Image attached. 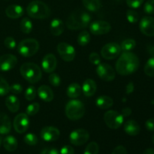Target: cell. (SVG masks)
<instances>
[{"label":"cell","mask_w":154,"mask_h":154,"mask_svg":"<svg viewBox=\"0 0 154 154\" xmlns=\"http://www.w3.org/2000/svg\"><path fill=\"white\" fill-rule=\"evenodd\" d=\"M123 116L118 111L110 110L104 115V120L108 127L112 129L120 128L123 123Z\"/></svg>","instance_id":"obj_7"},{"label":"cell","mask_w":154,"mask_h":154,"mask_svg":"<svg viewBox=\"0 0 154 154\" xmlns=\"http://www.w3.org/2000/svg\"><path fill=\"white\" fill-rule=\"evenodd\" d=\"M20 101L17 96L14 95L8 96L5 99V105L8 109L12 113H15L20 109Z\"/></svg>","instance_id":"obj_25"},{"label":"cell","mask_w":154,"mask_h":154,"mask_svg":"<svg viewBox=\"0 0 154 154\" xmlns=\"http://www.w3.org/2000/svg\"><path fill=\"white\" fill-rule=\"evenodd\" d=\"M111 29V26L107 21L96 20L91 23L90 25V31L96 35H102L107 34Z\"/></svg>","instance_id":"obj_13"},{"label":"cell","mask_w":154,"mask_h":154,"mask_svg":"<svg viewBox=\"0 0 154 154\" xmlns=\"http://www.w3.org/2000/svg\"><path fill=\"white\" fill-rule=\"evenodd\" d=\"M132 114V110L129 108H125L122 110V115L123 116V117H127L129 115H131Z\"/></svg>","instance_id":"obj_50"},{"label":"cell","mask_w":154,"mask_h":154,"mask_svg":"<svg viewBox=\"0 0 154 154\" xmlns=\"http://www.w3.org/2000/svg\"><path fill=\"white\" fill-rule=\"evenodd\" d=\"M90 134L86 129H78L72 131L69 135V141L75 146H81L88 141Z\"/></svg>","instance_id":"obj_9"},{"label":"cell","mask_w":154,"mask_h":154,"mask_svg":"<svg viewBox=\"0 0 154 154\" xmlns=\"http://www.w3.org/2000/svg\"><path fill=\"white\" fill-rule=\"evenodd\" d=\"M144 11L147 14H154V0H147L144 5Z\"/></svg>","instance_id":"obj_40"},{"label":"cell","mask_w":154,"mask_h":154,"mask_svg":"<svg viewBox=\"0 0 154 154\" xmlns=\"http://www.w3.org/2000/svg\"><path fill=\"white\" fill-rule=\"evenodd\" d=\"M4 45L8 49L13 50L16 48V41L12 37H7L4 41Z\"/></svg>","instance_id":"obj_42"},{"label":"cell","mask_w":154,"mask_h":154,"mask_svg":"<svg viewBox=\"0 0 154 154\" xmlns=\"http://www.w3.org/2000/svg\"><path fill=\"white\" fill-rule=\"evenodd\" d=\"M99 147L96 142H90L84 150V154H99Z\"/></svg>","instance_id":"obj_35"},{"label":"cell","mask_w":154,"mask_h":154,"mask_svg":"<svg viewBox=\"0 0 154 154\" xmlns=\"http://www.w3.org/2000/svg\"><path fill=\"white\" fill-rule=\"evenodd\" d=\"M24 14L23 8L19 5H11L5 9V14L11 19H18Z\"/></svg>","instance_id":"obj_19"},{"label":"cell","mask_w":154,"mask_h":154,"mask_svg":"<svg viewBox=\"0 0 154 154\" xmlns=\"http://www.w3.org/2000/svg\"><path fill=\"white\" fill-rule=\"evenodd\" d=\"M84 6L90 11H97L101 8L100 0H82Z\"/></svg>","instance_id":"obj_28"},{"label":"cell","mask_w":154,"mask_h":154,"mask_svg":"<svg viewBox=\"0 0 154 154\" xmlns=\"http://www.w3.org/2000/svg\"><path fill=\"white\" fill-rule=\"evenodd\" d=\"M20 28L21 32H23L25 33V34H29V33H30L32 31V21L30 20L29 18L24 17L23 19L21 20Z\"/></svg>","instance_id":"obj_29"},{"label":"cell","mask_w":154,"mask_h":154,"mask_svg":"<svg viewBox=\"0 0 154 154\" xmlns=\"http://www.w3.org/2000/svg\"><path fill=\"white\" fill-rule=\"evenodd\" d=\"M126 18L130 23H135L138 21V14L134 10H128L126 11Z\"/></svg>","instance_id":"obj_37"},{"label":"cell","mask_w":154,"mask_h":154,"mask_svg":"<svg viewBox=\"0 0 154 154\" xmlns=\"http://www.w3.org/2000/svg\"><path fill=\"white\" fill-rule=\"evenodd\" d=\"M57 52L66 62L72 61L76 56V51L74 47L65 42H61L57 45Z\"/></svg>","instance_id":"obj_10"},{"label":"cell","mask_w":154,"mask_h":154,"mask_svg":"<svg viewBox=\"0 0 154 154\" xmlns=\"http://www.w3.org/2000/svg\"><path fill=\"white\" fill-rule=\"evenodd\" d=\"M40 135L44 141L51 142L59 139L60 136V132L57 128L54 126H45L41 131Z\"/></svg>","instance_id":"obj_16"},{"label":"cell","mask_w":154,"mask_h":154,"mask_svg":"<svg viewBox=\"0 0 154 154\" xmlns=\"http://www.w3.org/2000/svg\"><path fill=\"white\" fill-rule=\"evenodd\" d=\"M139 64V59L135 54L123 52L116 63V71L123 76L132 75L138 70Z\"/></svg>","instance_id":"obj_1"},{"label":"cell","mask_w":154,"mask_h":154,"mask_svg":"<svg viewBox=\"0 0 154 154\" xmlns=\"http://www.w3.org/2000/svg\"><path fill=\"white\" fill-rule=\"evenodd\" d=\"M134 89H135V86H134L133 82H129V84L126 85V93L127 95L131 94V93H133Z\"/></svg>","instance_id":"obj_49"},{"label":"cell","mask_w":154,"mask_h":154,"mask_svg":"<svg viewBox=\"0 0 154 154\" xmlns=\"http://www.w3.org/2000/svg\"><path fill=\"white\" fill-rule=\"evenodd\" d=\"M39 50V43L34 38H26L21 41L17 45V51L24 57H31Z\"/></svg>","instance_id":"obj_6"},{"label":"cell","mask_w":154,"mask_h":154,"mask_svg":"<svg viewBox=\"0 0 154 154\" xmlns=\"http://www.w3.org/2000/svg\"><path fill=\"white\" fill-rule=\"evenodd\" d=\"M24 142L26 144L30 146H34L35 144H37L38 139V137L36 136L35 134L33 133H28L24 136L23 138Z\"/></svg>","instance_id":"obj_36"},{"label":"cell","mask_w":154,"mask_h":154,"mask_svg":"<svg viewBox=\"0 0 154 154\" xmlns=\"http://www.w3.org/2000/svg\"><path fill=\"white\" fill-rule=\"evenodd\" d=\"M23 78L31 84L38 83L42 79V73L41 68L33 63H25L20 69Z\"/></svg>","instance_id":"obj_4"},{"label":"cell","mask_w":154,"mask_h":154,"mask_svg":"<svg viewBox=\"0 0 154 154\" xmlns=\"http://www.w3.org/2000/svg\"><path fill=\"white\" fill-rule=\"evenodd\" d=\"M152 141H153V143L154 144V135H153V136H152Z\"/></svg>","instance_id":"obj_54"},{"label":"cell","mask_w":154,"mask_h":154,"mask_svg":"<svg viewBox=\"0 0 154 154\" xmlns=\"http://www.w3.org/2000/svg\"><path fill=\"white\" fill-rule=\"evenodd\" d=\"M40 154H60L58 150L55 148H46L42 151Z\"/></svg>","instance_id":"obj_48"},{"label":"cell","mask_w":154,"mask_h":154,"mask_svg":"<svg viewBox=\"0 0 154 154\" xmlns=\"http://www.w3.org/2000/svg\"><path fill=\"white\" fill-rule=\"evenodd\" d=\"M98 76L105 81H112L116 77V73L113 67L106 63H100L96 68Z\"/></svg>","instance_id":"obj_11"},{"label":"cell","mask_w":154,"mask_h":154,"mask_svg":"<svg viewBox=\"0 0 154 154\" xmlns=\"http://www.w3.org/2000/svg\"><path fill=\"white\" fill-rule=\"evenodd\" d=\"M39 110H40V105L38 102H34L27 106L26 113L28 116H34L38 113Z\"/></svg>","instance_id":"obj_34"},{"label":"cell","mask_w":154,"mask_h":154,"mask_svg":"<svg viewBox=\"0 0 154 154\" xmlns=\"http://www.w3.org/2000/svg\"><path fill=\"white\" fill-rule=\"evenodd\" d=\"M145 127L150 132H154V118H150L146 121Z\"/></svg>","instance_id":"obj_47"},{"label":"cell","mask_w":154,"mask_h":154,"mask_svg":"<svg viewBox=\"0 0 154 154\" xmlns=\"http://www.w3.org/2000/svg\"><path fill=\"white\" fill-rule=\"evenodd\" d=\"M142 154H154V150L153 148H147L143 152Z\"/></svg>","instance_id":"obj_52"},{"label":"cell","mask_w":154,"mask_h":154,"mask_svg":"<svg viewBox=\"0 0 154 154\" xmlns=\"http://www.w3.org/2000/svg\"><path fill=\"white\" fill-rule=\"evenodd\" d=\"M144 73L149 77L154 78V57H150L144 68Z\"/></svg>","instance_id":"obj_32"},{"label":"cell","mask_w":154,"mask_h":154,"mask_svg":"<svg viewBox=\"0 0 154 154\" xmlns=\"http://www.w3.org/2000/svg\"><path fill=\"white\" fill-rule=\"evenodd\" d=\"M60 154H75V150L72 146L66 145L61 148Z\"/></svg>","instance_id":"obj_45"},{"label":"cell","mask_w":154,"mask_h":154,"mask_svg":"<svg viewBox=\"0 0 154 154\" xmlns=\"http://www.w3.org/2000/svg\"><path fill=\"white\" fill-rule=\"evenodd\" d=\"M66 115L69 120H78L84 117L85 114L84 105L78 99L70 100L66 105Z\"/></svg>","instance_id":"obj_5"},{"label":"cell","mask_w":154,"mask_h":154,"mask_svg":"<svg viewBox=\"0 0 154 154\" xmlns=\"http://www.w3.org/2000/svg\"><path fill=\"white\" fill-rule=\"evenodd\" d=\"M11 130V122L6 114L0 112V134L6 135Z\"/></svg>","instance_id":"obj_20"},{"label":"cell","mask_w":154,"mask_h":154,"mask_svg":"<svg viewBox=\"0 0 154 154\" xmlns=\"http://www.w3.org/2000/svg\"><path fill=\"white\" fill-rule=\"evenodd\" d=\"M17 64V59L13 54H4L0 57V71L8 72Z\"/></svg>","instance_id":"obj_14"},{"label":"cell","mask_w":154,"mask_h":154,"mask_svg":"<svg viewBox=\"0 0 154 154\" xmlns=\"http://www.w3.org/2000/svg\"><path fill=\"white\" fill-rule=\"evenodd\" d=\"M120 52H121L120 45L115 42H111L102 47L101 50V55L105 60H111L118 57Z\"/></svg>","instance_id":"obj_8"},{"label":"cell","mask_w":154,"mask_h":154,"mask_svg":"<svg viewBox=\"0 0 154 154\" xmlns=\"http://www.w3.org/2000/svg\"><path fill=\"white\" fill-rule=\"evenodd\" d=\"M144 0H126V4L131 8H138L143 4Z\"/></svg>","instance_id":"obj_43"},{"label":"cell","mask_w":154,"mask_h":154,"mask_svg":"<svg viewBox=\"0 0 154 154\" xmlns=\"http://www.w3.org/2000/svg\"><path fill=\"white\" fill-rule=\"evenodd\" d=\"M147 51L151 57H154V45H149L147 47Z\"/></svg>","instance_id":"obj_51"},{"label":"cell","mask_w":154,"mask_h":154,"mask_svg":"<svg viewBox=\"0 0 154 154\" xmlns=\"http://www.w3.org/2000/svg\"><path fill=\"white\" fill-rule=\"evenodd\" d=\"M135 46H136L135 41L132 38H128L122 42L121 45H120V48L123 52H129V51L133 50L135 48Z\"/></svg>","instance_id":"obj_30"},{"label":"cell","mask_w":154,"mask_h":154,"mask_svg":"<svg viewBox=\"0 0 154 154\" xmlns=\"http://www.w3.org/2000/svg\"><path fill=\"white\" fill-rule=\"evenodd\" d=\"M96 88H97V86H96V82L93 80L90 79V78L84 81L82 87H81L83 93L87 97L93 96L96 93Z\"/></svg>","instance_id":"obj_22"},{"label":"cell","mask_w":154,"mask_h":154,"mask_svg":"<svg viewBox=\"0 0 154 154\" xmlns=\"http://www.w3.org/2000/svg\"><path fill=\"white\" fill-rule=\"evenodd\" d=\"M139 28L141 32L146 36L153 37L154 36V17H144L141 20Z\"/></svg>","instance_id":"obj_15"},{"label":"cell","mask_w":154,"mask_h":154,"mask_svg":"<svg viewBox=\"0 0 154 154\" xmlns=\"http://www.w3.org/2000/svg\"><path fill=\"white\" fill-rule=\"evenodd\" d=\"M28 15L35 19L43 20L51 16V9L48 5L39 0L31 2L26 8Z\"/></svg>","instance_id":"obj_3"},{"label":"cell","mask_w":154,"mask_h":154,"mask_svg":"<svg viewBox=\"0 0 154 154\" xmlns=\"http://www.w3.org/2000/svg\"><path fill=\"white\" fill-rule=\"evenodd\" d=\"M2 139L1 136H0V147H1V144H2Z\"/></svg>","instance_id":"obj_53"},{"label":"cell","mask_w":154,"mask_h":154,"mask_svg":"<svg viewBox=\"0 0 154 154\" xmlns=\"http://www.w3.org/2000/svg\"><path fill=\"white\" fill-rule=\"evenodd\" d=\"M124 131L126 134L131 136L138 135L141 132V128L139 124L135 120H129L125 123Z\"/></svg>","instance_id":"obj_21"},{"label":"cell","mask_w":154,"mask_h":154,"mask_svg":"<svg viewBox=\"0 0 154 154\" xmlns=\"http://www.w3.org/2000/svg\"><path fill=\"white\" fill-rule=\"evenodd\" d=\"M111 154H127V150H126V147L120 145L116 147L112 151Z\"/></svg>","instance_id":"obj_46"},{"label":"cell","mask_w":154,"mask_h":154,"mask_svg":"<svg viewBox=\"0 0 154 154\" xmlns=\"http://www.w3.org/2000/svg\"><path fill=\"white\" fill-rule=\"evenodd\" d=\"M10 92V86L6 80L0 76V96H6Z\"/></svg>","instance_id":"obj_33"},{"label":"cell","mask_w":154,"mask_h":154,"mask_svg":"<svg viewBox=\"0 0 154 154\" xmlns=\"http://www.w3.org/2000/svg\"><path fill=\"white\" fill-rule=\"evenodd\" d=\"M50 29L51 32L55 36H60L63 33L65 29V25L63 20L60 19H54L51 23L50 25Z\"/></svg>","instance_id":"obj_23"},{"label":"cell","mask_w":154,"mask_h":154,"mask_svg":"<svg viewBox=\"0 0 154 154\" xmlns=\"http://www.w3.org/2000/svg\"><path fill=\"white\" fill-rule=\"evenodd\" d=\"M25 98L28 101H32L36 96V90L33 86H30L26 89L25 92Z\"/></svg>","instance_id":"obj_38"},{"label":"cell","mask_w":154,"mask_h":154,"mask_svg":"<svg viewBox=\"0 0 154 154\" xmlns=\"http://www.w3.org/2000/svg\"><path fill=\"white\" fill-rule=\"evenodd\" d=\"M82 93V89L81 87L77 83H72L68 87L67 90H66V95L68 97L71 98L72 99H77L79 97Z\"/></svg>","instance_id":"obj_26"},{"label":"cell","mask_w":154,"mask_h":154,"mask_svg":"<svg viewBox=\"0 0 154 154\" xmlns=\"http://www.w3.org/2000/svg\"><path fill=\"white\" fill-rule=\"evenodd\" d=\"M3 146L5 149L9 152H13L17 148V140L12 135L6 136L3 139Z\"/></svg>","instance_id":"obj_27"},{"label":"cell","mask_w":154,"mask_h":154,"mask_svg":"<svg viewBox=\"0 0 154 154\" xmlns=\"http://www.w3.org/2000/svg\"><path fill=\"white\" fill-rule=\"evenodd\" d=\"M29 126V120L28 115L24 113H20L15 117L14 120V128L19 134H23L27 131Z\"/></svg>","instance_id":"obj_12"},{"label":"cell","mask_w":154,"mask_h":154,"mask_svg":"<svg viewBox=\"0 0 154 154\" xmlns=\"http://www.w3.org/2000/svg\"><path fill=\"white\" fill-rule=\"evenodd\" d=\"M89 61L93 65L98 66V65L101 63V57L99 54H98L97 53L93 52L89 56Z\"/></svg>","instance_id":"obj_41"},{"label":"cell","mask_w":154,"mask_h":154,"mask_svg":"<svg viewBox=\"0 0 154 154\" xmlns=\"http://www.w3.org/2000/svg\"><path fill=\"white\" fill-rule=\"evenodd\" d=\"M91 21V16L87 12L82 10H76L72 12L66 21L68 29L79 30L88 26Z\"/></svg>","instance_id":"obj_2"},{"label":"cell","mask_w":154,"mask_h":154,"mask_svg":"<svg viewBox=\"0 0 154 154\" xmlns=\"http://www.w3.org/2000/svg\"><path fill=\"white\" fill-rule=\"evenodd\" d=\"M23 87L20 84H14L10 86V92H11L13 94L17 95L22 93Z\"/></svg>","instance_id":"obj_44"},{"label":"cell","mask_w":154,"mask_h":154,"mask_svg":"<svg viewBox=\"0 0 154 154\" xmlns=\"http://www.w3.org/2000/svg\"><path fill=\"white\" fill-rule=\"evenodd\" d=\"M57 58L52 54H48L45 55L42 62V69L47 73H52L57 68Z\"/></svg>","instance_id":"obj_17"},{"label":"cell","mask_w":154,"mask_h":154,"mask_svg":"<svg viewBox=\"0 0 154 154\" xmlns=\"http://www.w3.org/2000/svg\"><path fill=\"white\" fill-rule=\"evenodd\" d=\"M37 93L38 95V97L44 102H51L54 99V92H53L52 89L48 86L42 85L39 87Z\"/></svg>","instance_id":"obj_18"},{"label":"cell","mask_w":154,"mask_h":154,"mask_svg":"<svg viewBox=\"0 0 154 154\" xmlns=\"http://www.w3.org/2000/svg\"><path fill=\"white\" fill-rule=\"evenodd\" d=\"M114 105V101L111 97L108 96H101L96 100V105L97 108L102 110L109 109Z\"/></svg>","instance_id":"obj_24"},{"label":"cell","mask_w":154,"mask_h":154,"mask_svg":"<svg viewBox=\"0 0 154 154\" xmlns=\"http://www.w3.org/2000/svg\"><path fill=\"white\" fill-rule=\"evenodd\" d=\"M78 45L81 46H86L90 41V35L87 31H82L79 33L77 38Z\"/></svg>","instance_id":"obj_31"},{"label":"cell","mask_w":154,"mask_h":154,"mask_svg":"<svg viewBox=\"0 0 154 154\" xmlns=\"http://www.w3.org/2000/svg\"><path fill=\"white\" fill-rule=\"evenodd\" d=\"M49 82L51 85L54 86V87H59L61 84V79H60V77L57 74L52 73L49 75Z\"/></svg>","instance_id":"obj_39"},{"label":"cell","mask_w":154,"mask_h":154,"mask_svg":"<svg viewBox=\"0 0 154 154\" xmlns=\"http://www.w3.org/2000/svg\"><path fill=\"white\" fill-rule=\"evenodd\" d=\"M151 104L152 105H154V99H153V100L151 101Z\"/></svg>","instance_id":"obj_55"}]
</instances>
